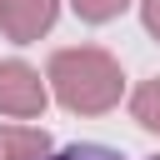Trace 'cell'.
Masks as SVG:
<instances>
[{
	"mask_svg": "<svg viewBox=\"0 0 160 160\" xmlns=\"http://www.w3.org/2000/svg\"><path fill=\"white\" fill-rule=\"evenodd\" d=\"M45 80L40 70H30L25 60H5L0 65V115H15V120H35L45 115Z\"/></svg>",
	"mask_w": 160,
	"mask_h": 160,
	"instance_id": "2",
	"label": "cell"
},
{
	"mask_svg": "<svg viewBox=\"0 0 160 160\" xmlns=\"http://www.w3.org/2000/svg\"><path fill=\"white\" fill-rule=\"evenodd\" d=\"M130 115H135L150 135H160V75H155V80H145V85L130 95Z\"/></svg>",
	"mask_w": 160,
	"mask_h": 160,
	"instance_id": "5",
	"label": "cell"
},
{
	"mask_svg": "<svg viewBox=\"0 0 160 160\" xmlns=\"http://www.w3.org/2000/svg\"><path fill=\"white\" fill-rule=\"evenodd\" d=\"M70 5H75V15H80V20H90V25H105V20H115V15H120L130 0H70Z\"/></svg>",
	"mask_w": 160,
	"mask_h": 160,
	"instance_id": "6",
	"label": "cell"
},
{
	"mask_svg": "<svg viewBox=\"0 0 160 160\" xmlns=\"http://www.w3.org/2000/svg\"><path fill=\"white\" fill-rule=\"evenodd\" d=\"M50 155V135L30 125H0V160H40Z\"/></svg>",
	"mask_w": 160,
	"mask_h": 160,
	"instance_id": "4",
	"label": "cell"
},
{
	"mask_svg": "<svg viewBox=\"0 0 160 160\" xmlns=\"http://www.w3.org/2000/svg\"><path fill=\"white\" fill-rule=\"evenodd\" d=\"M55 10H60V0H0V30H5V40L30 45L55 25Z\"/></svg>",
	"mask_w": 160,
	"mask_h": 160,
	"instance_id": "3",
	"label": "cell"
},
{
	"mask_svg": "<svg viewBox=\"0 0 160 160\" xmlns=\"http://www.w3.org/2000/svg\"><path fill=\"white\" fill-rule=\"evenodd\" d=\"M40 160H120V150H110V145H65V150H50Z\"/></svg>",
	"mask_w": 160,
	"mask_h": 160,
	"instance_id": "7",
	"label": "cell"
},
{
	"mask_svg": "<svg viewBox=\"0 0 160 160\" xmlns=\"http://www.w3.org/2000/svg\"><path fill=\"white\" fill-rule=\"evenodd\" d=\"M140 15H145V30L160 40V0H140Z\"/></svg>",
	"mask_w": 160,
	"mask_h": 160,
	"instance_id": "8",
	"label": "cell"
},
{
	"mask_svg": "<svg viewBox=\"0 0 160 160\" xmlns=\"http://www.w3.org/2000/svg\"><path fill=\"white\" fill-rule=\"evenodd\" d=\"M150 160H160V155H150Z\"/></svg>",
	"mask_w": 160,
	"mask_h": 160,
	"instance_id": "9",
	"label": "cell"
},
{
	"mask_svg": "<svg viewBox=\"0 0 160 160\" xmlns=\"http://www.w3.org/2000/svg\"><path fill=\"white\" fill-rule=\"evenodd\" d=\"M45 80H50L55 100H60L70 115H105V110L120 105V90H125L120 60L105 55V50H95V45L55 50Z\"/></svg>",
	"mask_w": 160,
	"mask_h": 160,
	"instance_id": "1",
	"label": "cell"
}]
</instances>
